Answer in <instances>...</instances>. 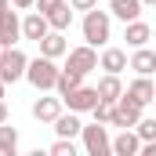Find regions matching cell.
Masks as SVG:
<instances>
[{"label":"cell","mask_w":156,"mask_h":156,"mask_svg":"<svg viewBox=\"0 0 156 156\" xmlns=\"http://www.w3.org/2000/svg\"><path fill=\"white\" fill-rule=\"evenodd\" d=\"M134 131H138V138H142V142H156V116L153 120H138V123H134Z\"/></svg>","instance_id":"cell-23"},{"label":"cell","mask_w":156,"mask_h":156,"mask_svg":"<svg viewBox=\"0 0 156 156\" xmlns=\"http://www.w3.org/2000/svg\"><path fill=\"white\" fill-rule=\"evenodd\" d=\"M131 62H127V55L120 51V47H105L102 51V58H98V69H105V73H120V69H127Z\"/></svg>","instance_id":"cell-15"},{"label":"cell","mask_w":156,"mask_h":156,"mask_svg":"<svg viewBox=\"0 0 156 156\" xmlns=\"http://www.w3.org/2000/svg\"><path fill=\"white\" fill-rule=\"evenodd\" d=\"M123 40H127L131 47H145V44L153 40V29H149L145 22H138V18H134V22H127V29H123Z\"/></svg>","instance_id":"cell-17"},{"label":"cell","mask_w":156,"mask_h":156,"mask_svg":"<svg viewBox=\"0 0 156 156\" xmlns=\"http://www.w3.org/2000/svg\"><path fill=\"white\" fill-rule=\"evenodd\" d=\"M131 69H134L138 76H149V73H156V51L134 47V55H131Z\"/></svg>","instance_id":"cell-14"},{"label":"cell","mask_w":156,"mask_h":156,"mask_svg":"<svg viewBox=\"0 0 156 156\" xmlns=\"http://www.w3.org/2000/svg\"><path fill=\"white\" fill-rule=\"evenodd\" d=\"M58 66H55V58H47V55H40V58H33L29 66H26V80L37 87V91H51L55 83H58Z\"/></svg>","instance_id":"cell-1"},{"label":"cell","mask_w":156,"mask_h":156,"mask_svg":"<svg viewBox=\"0 0 156 156\" xmlns=\"http://www.w3.org/2000/svg\"><path fill=\"white\" fill-rule=\"evenodd\" d=\"M142 4H149V7H156V0H142Z\"/></svg>","instance_id":"cell-32"},{"label":"cell","mask_w":156,"mask_h":156,"mask_svg":"<svg viewBox=\"0 0 156 156\" xmlns=\"http://www.w3.org/2000/svg\"><path fill=\"white\" fill-rule=\"evenodd\" d=\"M73 4V11H91V7H98V0H69Z\"/></svg>","instance_id":"cell-26"},{"label":"cell","mask_w":156,"mask_h":156,"mask_svg":"<svg viewBox=\"0 0 156 156\" xmlns=\"http://www.w3.org/2000/svg\"><path fill=\"white\" fill-rule=\"evenodd\" d=\"M4 51H7V47H4V44H0V62H4Z\"/></svg>","instance_id":"cell-31"},{"label":"cell","mask_w":156,"mask_h":156,"mask_svg":"<svg viewBox=\"0 0 156 156\" xmlns=\"http://www.w3.org/2000/svg\"><path fill=\"white\" fill-rule=\"evenodd\" d=\"M66 51H69V44L62 37V29H51L47 37L40 40V55H47V58H62Z\"/></svg>","instance_id":"cell-13"},{"label":"cell","mask_w":156,"mask_h":156,"mask_svg":"<svg viewBox=\"0 0 156 156\" xmlns=\"http://www.w3.org/2000/svg\"><path fill=\"white\" fill-rule=\"evenodd\" d=\"M18 37H22V18L7 7L4 18H0V44H4V47H15V40H18Z\"/></svg>","instance_id":"cell-9"},{"label":"cell","mask_w":156,"mask_h":156,"mask_svg":"<svg viewBox=\"0 0 156 156\" xmlns=\"http://www.w3.org/2000/svg\"><path fill=\"white\" fill-rule=\"evenodd\" d=\"M113 153H116V156H134V153H142V138H138V131L123 127L116 138H113Z\"/></svg>","instance_id":"cell-10"},{"label":"cell","mask_w":156,"mask_h":156,"mask_svg":"<svg viewBox=\"0 0 156 156\" xmlns=\"http://www.w3.org/2000/svg\"><path fill=\"white\" fill-rule=\"evenodd\" d=\"M109 15H116L120 22H134L142 15V0H109Z\"/></svg>","instance_id":"cell-12"},{"label":"cell","mask_w":156,"mask_h":156,"mask_svg":"<svg viewBox=\"0 0 156 156\" xmlns=\"http://www.w3.org/2000/svg\"><path fill=\"white\" fill-rule=\"evenodd\" d=\"M0 123H7V105H4V98H0Z\"/></svg>","instance_id":"cell-28"},{"label":"cell","mask_w":156,"mask_h":156,"mask_svg":"<svg viewBox=\"0 0 156 156\" xmlns=\"http://www.w3.org/2000/svg\"><path fill=\"white\" fill-rule=\"evenodd\" d=\"M66 0H37V7H40V15H51L55 7H62Z\"/></svg>","instance_id":"cell-25"},{"label":"cell","mask_w":156,"mask_h":156,"mask_svg":"<svg viewBox=\"0 0 156 156\" xmlns=\"http://www.w3.org/2000/svg\"><path fill=\"white\" fill-rule=\"evenodd\" d=\"M47 33H51V22H47V15L33 11V15H26V18H22V37H26V40H37V44H40Z\"/></svg>","instance_id":"cell-8"},{"label":"cell","mask_w":156,"mask_h":156,"mask_svg":"<svg viewBox=\"0 0 156 156\" xmlns=\"http://www.w3.org/2000/svg\"><path fill=\"white\" fill-rule=\"evenodd\" d=\"M11 7V0H0V18H4V11Z\"/></svg>","instance_id":"cell-29"},{"label":"cell","mask_w":156,"mask_h":156,"mask_svg":"<svg viewBox=\"0 0 156 156\" xmlns=\"http://www.w3.org/2000/svg\"><path fill=\"white\" fill-rule=\"evenodd\" d=\"M51 156H76V145H73V138H58V142L51 145Z\"/></svg>","instance_id":"cell-24"},{"label":"cell","mask_w":156,"mask_h":156,"mask_svg":"<svg viewBox=\"0 0 156 156\" xmlns=\"http://www.w3.org/2000/svg\"><path fill=\"white\" fill-rule=\"evenodd\" d=\"M33 116L40 123H55V120L62 116V94L58 98H37L33 102Z\"/></svg>","instance_id":"cell-11"},{"label":"cell","mask_w":156,"mask_h":156,"mask_svg":"<svg viewBox=\"0 0 156 156\" xmlns=\"http://www.w3.org/2000/svg\"><path fill=\"white\" fill-rule=\"evenodd\" d=\"M80 138H83V149L87 156H109L113 153V138H109V131H105V123H91V127H83L80 131Z\"/></svg>","instance_id":"cell-3"},{"label":"cell","mask_w":156,"mask_h":156,"mask_svg":"<svg viewBox=\"0 0 156 156\" xmlns=\"http://www.w3.org/2000/svg\"><path fill=\"white\" fill-rule=\"evenodd\" d=\"M69 69H76V73H91V69H98V55H94V47L91 44H83V47H73L69 51Z\"/></svg>","instance_id":"cell-7"},{"label":"cell","mask_w":156,"mask_h":156,"mask_svg":"<svg viewBox=\"0 0 156 156\" xmlns=\"http://www.w3.org/2000/svg\"><path fill=\"white\" fill-rule=\"evenodd\" d=\"M153 105H156V98H153Z\"/></svg>","instance_id":"cell-33"},{"label":"cell","mask_w":156,"mask_h":156,"mask_svg":"<svg viewBox=\"0 0 156 156\" xmlns=\"http://www.w3.org/2000/svg\"><path fill=\"white\" fill-rule=\"evenodd\" d=\"M26 66H29V58H26L18 47H7V51H4V62H0V76H4V83L22 80V76H26Z\"/></svg>","instance_id":"cell-5"},{"label":"cell","mask_w":156,"mask_h":156,"mask_svg":"<svg viewBox=\"0 0 156 156\" xmlns=\"http://www.w3.org/2000/svg\"><path fill=\"white\" fill-rule=\"evenodd\" d=\"M55 131H58V138H76L80 131H83V123H80V116L73 113V109H69V116L62 113V116L55 120Z\"/></svg>","instance_id":"cell-19"},{"label":"cell","mask_w":156,"mask_h":156,"mask_svg":"<svg viewBox=\"0 0 156 156\" xmlns=\"http://www.w3.org/2000/svg\"><path fill=\"white\" fill-rule=\"evenodd\" d=\"M153 40H156V33H153Z\"/></svg>","instance_id":"cell-34"},{"label":"cell","mask_w":156,"mask_h":156,"mask_svg":"<svg viewBox=\"0 0 156 156\" xmlns=\"http://www.w3.org/2000/svg\"><path fill=\"white\" fill-rule=\"evenodd\" d=\"M83 40H87L91 47H102V44L109 40V11L91 7V11L83 15Z\"/></svg>","instance_id":"cell-2"},{"label":"cell","mask_w":156,"mask_h":156,"mask_svg":"<svg viewBox=\"0 0 156 156\" xmlns=\"http://www.w3.org/2000/svg\"><path fill=\"white\" fill-rule=\"evenodd\" d=\"M18 153V131L0 123V156H15Z\"/></svg>","instance_id":"cell-21"},{"label":"cell","mask_w":156,"mask_h":156,"mask_svg":"<svg viewBox=\"0 0 156 156\" xmlns=\"http://www.w3.org/2000/svg\"><path fill=\"white\" fill-rule=\"evenodd\" d=\"M47 22H51V29H69V22H73V4L55 7V11L47 15Z\"/></svg>","instance_id":"cell-22"},{"label":"cell","mask_w":156,"mask_h":156,"mask_svg":"<svg viewBox=\"0 0 156 156\" xmlns=\"http://www.w3.org/2000/svg\"><path fill=\"white\" fill-rule=\"evenodd\" d=\"M142 109H145V105H142V102H134V98L123 91V94L116 98V109H113L109 127H120V131H123V127H134V123L142 120Z\"/></svg>","instance_id":"cell-4"},{"label":"cell","mask_w":156,"mask_h":156,"mask_svg":"<svg viewBox=\"0 0 156 156\" xmlns=\"http://www.w3.org/2000/svg\"><path fill=\"white\" fill-rule=\"evenodd\" d=\"M120 94H123V83H120V73H105V76L98 80V98H102V102H116Z\"/></svg>","instance_id":"cell-18"},{"label":"cell","mask_w":156,"mask_h":156,"mask_svg":"<svg viewBox=\"0 0 156 156\" xmlns=\"http://www.w3.org/2000/svg\"><path fill=\"white\" fill-rule=\"evenodd\" d=\"M80 83H83V73H76V69H69V66H66V69L58 73V83H55V91L66 98V94H69L73 87H80Z\"/></svg>","instance_id":"cell-20"},{"label":"cell","mask_w":156,"mask_h":156,"mask_svg":"<svg viewBox=\"0 0 156 156\" xmlns=\"http://www.w3.org/2000/svg\"><path fill=\"white\" fill-rule=\"evenodd\" d=\"M11 4H15V7H22V11H26V7H33V4H37V0H11Z\"/></svg>","instance_id":"cell-27"},{"label":"cell","mask_w":156,"mask_h":156,"mask_svg":"<svg viewBox=\"0 0 156 156\" xmlns=\"http://www.w3.org/2000/svg\"><path fill=\"white\" fill-rule=\"evenodd\" d=\"M62 102H66L73 113H91V109H94V102H98V87H83V83H80V87H73Z\"/></svg>","instance_id":"cell-6"},{"label":"cell","mask_w":156,"mask_h":156,"mask_svg":"<svg viewBox=\"0 0 156 156\" xmlns=\"http://www.w3.org/2000/svg\"><path fill=\"white\" fill-rule=\"evenodd\" d=\"M4 87H7V83H4V76H0V98H4Z\"/></svg>","instance_id":"cell-30"},{"label":"cell","mask_w":156,"mask_h":156,"mask_svg":"<svg viewBox=\"0 0 156 156\" xmlns=\"http://www.w3.org/2000/svg\"><path fill=\"white\" fill-rule=\"evenodd\" d=\"M127 94L134 98V102H142V105H153V98H156V83L149 76H138L131 87H127Z\"/></svg>","instance_id":"cell-16"}]
</instances>
